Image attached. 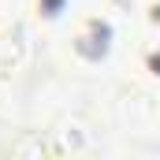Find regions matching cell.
I'll return each mask as SVG.
<instances>
[{
    "mask_svg": "<svg viewBox=\"0 0 160 160\" xmlns=\"http://www.w3.org/2000/svg\"><path fill=\"white\" fill-rule=\"evenodd\" d=\"M108 41H112V30H108V22H89V30L75 41V48H78L86 60H101L104 52H108Z\"/></svg>",
    "mask_w": 160,
    "mask_h": 160,
    "instance_id": "obj_1",
    "label": "cell"
},
{
    "mask_svg": "<svg viewBox=\"0 0 160 160\" xmlns=\"http://www.w3.org/2000/svg\"><path fill=\"white\" fill-rule=\"evenodd\" d=\"M60 8H63V0H45V15H60Z\"/></svg>",
    "mask_w": 160,
    "mask_h": 160,
    "instance_id": "obj_2",
    "label": "cell"
}]
</instances>
